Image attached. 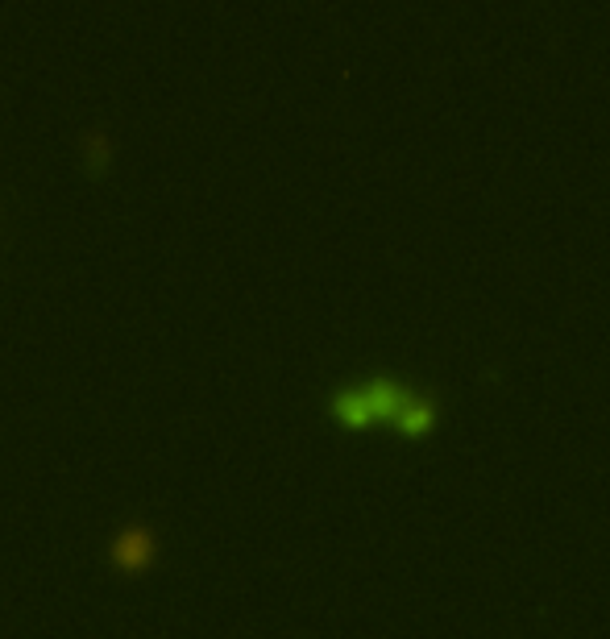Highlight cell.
Here are the masks:
<instances>
[{
	"instance_id": "1",
	"label": "cell",
	"mask_w": 610,
	"mask_h": 639,
	"mask_svg": "<svg viewBox=\"0 0 610 639\" xmlns=\"http://www.w3.org/2000/svg\"><path fill=\"white\" fill-rule=\"evenodd\" d=\"M436 411H440V407H436L432 395H411V399L403 403V411L395 415V424H399V432H407V436H420V432L432 428Z\"/></svg>"
},
{
	"instance_id": "2",
	"label": "cell",
	"mask_w": 610,
	"mask_h": 639,
	"mask_svg": "<svg viewBox=\"0 0 610 639\" xmlns=\"http://www.w3.org/2000/svg\"><path fill=\"white\" fill-rule=\"evenodd\" d=\"M332 411H337L345 424H366V420H374V415H370V407H366L362 386H345V391H337V395H332Z\"/></svg>"
},
{
	"instance_id": "3",
	"label": "cell",
	"mask_w": 610,
	"mask_h": 639,
	"mask_svg": "<svg viewBox=\"0 0 610 639\" xmlns=\"http://www.w3.org/2000/svg\"><path fill=\"white\" fill-rule=\"evenodd\" d=\"M150 552V536H146V527H125V532L117 536V544H113V557L121 561V565H137Z\"/></svg>"
}]
</instances>
